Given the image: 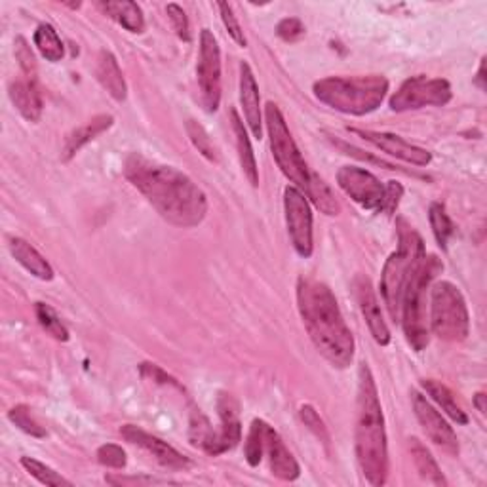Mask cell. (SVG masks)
Listing matches in <instances>:
<instances>
[{
    "mask_svg": "<svg viewBox=\"0 0 487 487\" xmlns=\"http://www.w3.org/2000/svg\"><path fill=\"white\" fill-rule=\"evenodd\" d=\"M105 482L111 485H151V483H164L162 480L151 476H105Z\"/></svg>",
    "mask_w": 487,
    "mask_h": 487,
    "instance_id": "45",
    "label": "cell"
},
{
    "mask_svg": "<svg viewBox=\"0 0 487 487\" xmlns=\"http://www.w3.org/2000/svg\"><path fill=\"white\" fill-rule=\"evenodd\" d=\"M140 374L147 381H152L157 385H164V386H173V388H180V391H183V386L180 385V381L175 377H171L168 372H164V369L161 365H157V364L143 362L140 365Z\"/></svg>",
    "mask_w": 487,
    "mask_h": 487,
    "instance_id": "40",
    "label": "cell"
},
{
    "mask_svg": "<svg viewBox=\"0 0 487 487\" xmlns=\"http://www.w3.org/2000/svg\"><path fill=\"white\" fill-rule=\"evenodd\" d=\"M218 8H219V14H221V22H223L225 29L229 31V34L232 36V41H235L239 46L246 48L248 41H246L244 31H242V27L239 24L235 12H232V6L229 3H219Z\"/></svg>",
    "mask_w": 487,
    "mask_h": 487,
    "instance_id": "39",
    "label": "cell"
},
{
    "mask_svg": "<svg viewBox=\"0 0 487 487\" xmlns=\"http://www.w3.org/2000/svg\"><path fill=\"white\" fill-rule=\"evenodd\" d=\"M355 291H356V299H358L362 315L365 318V324L369 331H372L375 343L381 346H386L388 343H391V329H388L383 318V310L377 301L372 282H369V278L365 277H356Z\"/></svg>",
    "mask_w": 487,
    "mask_h": 487,
    "instance_id": "16",
    "label": "cell"
},
{
    "mask_svg": "<svg viewBox=\"0 0 487 487\" xmlns=\"http://www.w3.org/2000/svg\"><path fill=\"white\" fill-rule=\"evenodd\" d=\"M95 76L97 83L103 86V90L112 97L114 102L122 103L128 95V86L124 81L122 69L116 62V57L109 50H102L100 57H97V65H95Z\"/></svg>",
    "mask_w": 487,
    "mask_h": 487,
    "instance_id": "20",
    "label": "cell"
},
{
    "mask_svg": "<svg viewBox=\"0 0 487 487\" xmlns=\"http://www.w3.org/2000/svg\"><path fill=\"white\" fill-rule=\"evenodd\" d=\"M267 426H268V423H265L263 419H253V423L249 426V433H248L246 445H244L246 461L249 466H258L265 455Z\"/></svg>",
    "mask_w": 487,
    "mask_h": 487,
    "instance_id": "31",
    "label": "cell"
},
{
    "mask_svg": "<svg viewBox=\"0 0 487 487\" xmlns=\"http://www.w3.org/2000/svg\"><path fill=\"white\" fill-rule=\"evenodd\" d=\"M337 185L350 200H355L364 209L379 213L383 211L386 185H383L369 170L343 166L337 171Z\"/></svg>",
    "mask_w": 487,
    "mask_h": 487,
    "instance_id": "12",
    "label": "cell"
},
{
    "mask_svg": "<svg viewBox=\"0 0 487 487\" xmlns=\"http://www.w3.org/2000/svg\"><path fill=\"white\" fill-rule=\"evenodd\" d=\"M350 133L358 135V138L365 140L367 143H372L375 149L381 152L388 154V157H394L398 161H404L412 166L424 168L433 162V154L423 147H417L414 143L405 141L400 135L386 133V131H372V130H358V128H348Z\"/></svg>",
    "mask_w": 487,
    "mask_h": 487,
    "instance_id": "14",
    "label": "cell"
},
{
    "mask_svg": "<svg viewBox=\"0 0 487 487\" xmlns=\"http://www.w3.org/2000/svg\"><path fill=\"white\" fill-rule=\"evenodd\" d=\"M299 417L301 421L305 423V426L308 428L310 433H313L320 442H324L326 445L329 443V433H327V426L326 423L322 421L320 414L317 412V409L310 405V404H303L299 407Z\"/></svg>",
    "mask_w": 487,
    "mask_h": 487,
    "instance_id": "37",
    "label": "cell"
},
{
    "mask_svg": "<svg viewBox=\"0 0 487 487\" xmlns=\"http://www.w3.org/2000/svg\"><path fill=\"white\" fill-rule=\"evenodd\" d=\"M124 178L175 227L194 229L208 216L206 192L178 168L131 152L124 162Z\"/></svg>",
    "mask_w": 487,
    "mask_h": 487,
    "instance_id": "1",
    "label": "cell"
},
{
    "mask_svg": "<svg viewBox=\"0 0 487 487\" xmlns=\"http://www.w3.org/2000/svg\"><path fill=\"white\" fill-rule=\"evenodd\" d=\"M22 466L34 480H38L43 485H50V487H62V485L69 487V485H73V482L65 480L60 472H55L54 469H50L48 464L36 461L33 457H22Z\"/></svg>",
    "mask_w": 487,
    "mask_h": 487,
    "instance_id": "35",
    "label": "cell"
},
{
    "mask_svg": "<svg viewBox=\"0 0 487 487\" xmlns=\"http://www.w3.org/2000/svg\"><path fill=\"white\" fill-rule=\"evenodd\" d=\"M218 414L221 421V428L218 431L216 455H221L232 447H237L242 440V423L239 415V402L232 394L221 393L218 398Z\"/></svg>",
    "mask_w": 487,
    "mask_h": 487,
    "instance_id": "18",
    "label": "cell"
},
{
    "mask_svg": "<svg viewBox=\"0 0 487 487\" xmlns=\"http://www.w3.org/2000/svg\"><path fill=\"white\" fill-rule=\"evenodd\" d=\"M431 329L447 343H461L469 337L471 317L461 289L442 280L431 289Z\"/></svg>",
    "mask_w": 487,
    "mask_h": 487,
    "instance_id": "7",
    "label": "cell"
},
{
    "mask_svg": "<svg viewBox=\"0 0 487 487\" xmlns=\"http://www.w3.org/2000/svg\"><path fill=\"white\" fill-rule=\"evenodd\" d=\"M412 405L424 434L447 455H459V440L438 409L417 391H412Z\"/></svg>",
    "mask_w": 487,
    "mask_h": 487,
    "instance_id": "13",
    "label": "cell"
},
{
    "mask_svg": "<svg viewBox=\"0 0 487 487\" xmlns=\"http://www.w3.org/2000/svg\"><path fill=\"white\" fill-rule=\"evenodd\" d=\"M97 8L114 19L128 33L140 34L145 31V17L138 3H131V0H105V3H97Z\"/></svg>",
    "mask_w": 487,
    "mask_h": 487,
    "instance_id": "24",
    "label": "cell"
},
{
    "mask_svg": "<svg viewBox=\"0 0 487 487\" xmlns=\"http://www.w3.org/2000/svg\"><path fill=\"white\" fill-rule=\"evenodd\" d=\"M355 450L364 478L372 485H385L388 478L386 426L377 385L365 362L358 372Z\"/></svg>",
    "mask_w": 487,
    "mask_h": 487,
    "instance_id": "3",
    "label": "cell"
},
{
    "mask_svg": "<svg viewBox=\"0 0 487 487\" xmlns=\"http://www.w3.org/2000/svg\"><path fill=\"white\" fill-rule=\"evenodd\" d=\"M15 57L19 65H22L24 73L27 74V79L34 81V73H36V63H34V55L31 52V48L27 46V43L24 41L22 36L15 38Z\"/></svg>",
    "mask_w": 487,
    "mask_h": 487,
    "instance_id": "43",
    "label": "cell"
},
{
    "mask_svg": "<svg viewBox=\"0 0 487 487\" xmlns=\"http://www.w3.org/2000/svg\"><path fill=\"white\" fill-rule=\"evenodd\" d=\"M97 463L107 466V469L121 471V469H124V466H126L128 457H126V452L122 450L121 445L105 443V445L100 447V450H97Z\"/></svg>",
    "mask_w": 487,
    "mask_h": 487,
    "instance_id": "38",
    "label": "cell"
},
{
    "mask_svg": "<svg viewBox=\"0 0 487 487\" xmlns=\"http://www.w3.org/2000/svg\"><path fill=\"white\" fill-rule=\"evenodd\" d=\"M305 194L322 213H326V216L337 218L341 213V204L336 199L334 190H331V187L320 178V175L313 171H310V181L305 189Z\"/></svg>",
    "mask_w": 487,
    "mask_h": 487,
    "instance_id": "27",
    "label": "cell"
},
{
    "mask_svg": "<svg viewBox=\"0 0 487 487\" xmlns=\"http://www.w3.org/2000/svg\"><path fill=\"white\" fill-rule=\"evenodd\" d=\"M277 34L284 43H296L305 34V25L297 17H286L277 25Z\"/></svg>",
    "mask_w": 487,
    "mask_h": 487,
    "instance_id": "42",
    "label": "cell"
},
{
    "mask_svg": "<svg viewBox=\"0 0 487 487\" xmlns=\"http://www.w3.org/2000/svg\"><path fill=\"white\" fill-rule=\"evenodd\" d=\"M474 84L480 90H485V57H483L482 63H480V69H478V74H476V79H474Z\"/></svg>",
    "mask_w": 487,
    "mask_h": 487,
    "instance_id": "47",
    "label": "cell"
},
{
    "mask_svg": "<svg viewBox=\"0 0 487 487\" xmlns=\"http://www.w3.org/2000/svg\"><path fill=\"white\" fill-rule=\"evenodd\" d=\"M284 213L286 227L291 246L299 258L308 259L313 256V209L297 187H286L284 190Z\"/></svg>",
    "mask_w": 487,
    "mask_h": 487,
    "instance_id": "11",
    "label": "cell"
},
{
    "mask_svg": "<svg viewBox=\"0 0 487 487\" xmlns=\"http://www.w3.org/2000/svg\"><path fill=\"white\" fill-rule=\"evenodd\" d=\"M442 270L443 265L436 256H424L417 265V268L414 270V275L409 277L407 286L404 289L400 322L404 326L407 343L412 345L417 353H421V350H424L428 345V326L424 307L426 289Z\"/></svg>",
    "mask_w": 487,
    "mask_h": 487,
    "instance_id": "6",
    "label": "cell"
},
{
    "mask_svg": "<svg viewBox=\"0 0 487 487\" xmlns=\"http://www.w3.org/2000/svg\"><path fill=\"white\" fill-rule=\"evenodd\" d=\"M337 147H341L343 151H346V154H353V157L362 159V161L367 159V161H372V162H375V164H379V166H383V168H386V170H400V168H396V166H393V164L383 162V161H375V159H372V157H367V154H362V151L356 149V147H353V145H345V143L337 141Z\"/></svg>",
    "mask_w": 487,
    "mask_h": 487,
    "instance_id": "46",
    "label": "cell"
},
{
    "mask_svg": "<svg viewBox=\"0 0 487 487\" xmlns=\"http://www.w3.org/2000/svg\"><path fill=\"white\" fill-rule=\"evenodd\" d=\"M452 95L453 92L447 81L428 79L424 74H417L400 84L388 105L394 112L417 111L423 107H442L452 102Z\"/></svg>",
    "mask_w": 487,
    "mask_h": 487,
    "instance_id": "9",
    "label": "cell"
},
{
    "mask_svg": "<svg viewBox=\"0 0 487 487\" xmlns=\"http://www.w3.org/2000/svg\"><path fill=\"white\" fill-rule=\"evenodd\" d=\"M240 103L244 111V119L253 133V138H263V112H261V97H259V86L249 63H240Z\"/></svg>",
    "mask_w": 487,
    "mask_h": 487,
    "instance_id": "17",
    "label": "cell"
},
{
    "mask_svg": "<svg viewBox=\"0 0 487 487\" xmlns=\"http://www.w3.org/2000/svg\"><path fill=\"white\" fill-rule=\"evenodd\" d=\"M265 124L270 140V151L278 168L286 178L299 189H307L310 181V170L303 159V154L291 135L284 114L277 103H267L265 107Z\"/></svg>",
    "mask_w": 487,
    "mask_h": 487,
    "instance_id": "8",
    "label": "cell"
},
{
    "mask_svg": "<svg viewBox=\"0 0 487 487\" xmlns=\"http://www.w3.org/2000/svg\"><path fill=\"white\" fill-rule=\"evenodd\" d=\"M166 14H168V19L170 24L175 31V34H178L181 41L189 43L190 41V31H189V17L185 14V10L180 6V5H168L166 6Z\"/></svg>",
    "mask_w": 487,
    "mask_h": 487,
    "instance_id": "41",
    "label": "cell"
},
{
    "mask_svg": "<svg viewBox=\"0 0 487 487\" xmlns=\"http://www.w3.org/2000/svg\"><path fill=\"white\" fill-rule=\"evenodd\" d=\"M485 400H487V396L483 394V393H478L476 396H474V407L478 409V412L482 414V415H485V412H487V405H485Z\"/></svg>",
    "mask_w": 487,
    "mask_h": 487,
    "instance_id": "48",
    "label": "cell"
},
{
    "mask_svg": "<svg viewBox=\"0 0 487 487\" xmlns=\"http://www.w3.org/2000/svg\"><path fill=\"white\" fill-rule=\"evenodd\" d=\"M265 453L268 457L270 472L277 478L284 482H294L299 478L301 474L299 463L296 461L294 455H291V452L286 447L280 434L270 424L267 426V434H265Z\"/></svg>",
    "mask_w": 487,
    "mask_h": 487,
    "instance_id": "19",
    "label": "cell"
},
{
    "mask_svg": "<svg viewBox=\"0 0 487 487\" xmlns=\"http://www.w3.org/2000/svg\"><path fill=\"white\" fill-rule=\"evenodd\" d=\"M230 122H232V131H235V138H237L239 159H240V166H242L246 180L249 181L251 187H259V168H258L256 154H253L248 130L235 109H230Z\"/></svg>",
    "mask_w": 487,
    "mask_h": 487,
    "instance_id": "25",
    "label": "cell"
},
{
    "mask_svg": "<svg viewBox=\"0 0 487 487\" xmlns=\"http://www.w3.org/2000/svg\"><path fill=\"white\" fill-rule=\"evenodd\" d=\"M189 440L194 447H200V450L206 452L208 455H216L218 431H213L209 419L200 412V409H192L190 414Z\"/></svg>",
    "mask_w": 487,
    "mask_h": 487,
    "instance_id": "29",
    "label": "cell"
},
{
    "mask_svg": "<svg viewBox=\"0 0 487 487\" xmlns=\"http://www.w3.org/2000/svg\"><path fill=\"white\" fill-rule=\"evenodd\" d=\"M185 130H187V135L190 143L194 145V149H197L204 159H208L209 162H219V154H218V149L216 145H213L211 138L208 135V131L204 130L202 124H199L197 121L189 119L185 122Z\"/></svg>",
    "mask_w": 487,
    "mask_h": 487,
    "instance_id": "33",
    "label": "cell"
},
{
    "mask_svg": "<svg viewBox=\"0 0 487 487\" xmlns=\"http://www.w3.org/2000/svg\"><path fill=\"white\" fill-rule=\"evenodd\" d=\"M8 248H10V253L12 258L22 265L27 272H31V275L38 280H44V282H50L54 280V268L52 265L46 261L44 256H41L38 253V249L34 246H31L27 240L24 239H10L8 240Z\"/></svg>",
    "mask_w": 487,
    "mask_h": 487,
    "instance_id": "23",
    "label": "cell"
},
{
    "mask_svg": "<svg viewBox=\"0 0 487 487\" xmlns=\"http://www.w3.org/2000/svg\"><path fill=\"white\" fill-rule=\"evenodd\" d=\"M317 100L345 114L365 116L381 107L388 93V81L383 74L367 76H327L315 83Z\"/></svg>",
    "mask_w": 487,
    "mask_h": 487,
    "instance_id": "4",
    "label": "cell"
},
{
    "mask_svg": "<svg viewBox=\"0 0 487 487\" xmlns=\"http://www.w3.org/2000/svg\"><path fill=\"white\" fill-rule=\"evenodd\" d=\"M34 313L38 318V324L43 326V329L46 331L48 336H52L57 341H69V329L63 326V322L60 320V317L55 315V310L46 305V303H36L34 305Z\"/></svg>",
    "mask_w": 487,
    "mask_h": 487,
    "instance_id": "34",
    "label": "cell"
},
{
    "mask_svg": "<svg viewBox=\"0 0 487 487\" xmlns=\"http://www.w3.org/2000/svg\"><path fill=\"white\" fill-rule=\"evenodd\" d=\"M33 41H34V46L38 48V52H41V55L44 57L46 62L57 63V62L63 60L65 46L62 43L60 34H57V31L50 24L38 25L36 31H34Z\"/></svg>",
    "mask_w": 487,
    "mask_h": 487,
    "instance_id": "30",
    "label": "cell"
},
{
    "mask_svg": "<svg viewBox=\"0 0 487 487\" xmlns=\"http://www.w3.org/2000/svg\"><path fill=\"white\" fill-rule=\"evenodd\" d=\"M428 219H431V227L436 237V242L445 249L447 242H450V239L455 235V225L452 218L447 216L443 204L440 202L431 204V209H428Z\"/></svg>",
    "mask_w": 487,
    "mask_h": 487,
    "instance_id": "32",
    "label": "cell"
},
{
    "mask_svg": "<svg viewBox=\"0 0 487 487\" xmlns=\"http://www.w3.org/2000/svg\"><path fill=\"white\" fill-rule=\"evenodd\" d=\"M424 256L426 249L419 232L405 221H398V249L391 253L381 272V296L394 322L400 320L402 296L407 280Z\"/></svg>",
    "mask_w": 487,
    "mask_h": 487,
    "instance_id": "5",
    "label": "cell"
},
{
    "mask_svg": "<svg viewBox=\"0 0 487 487\" xmlns=\"http://www.w3.org/2000/svg\"><path fill=\"white\" fill-rule=\"evenodd\" d=\"M402 194H404V187L398 181H388L383 213H388V216H391V213H394L396 208H398V204H400Z\"/></svg>",
    "mask_w": 487,
    "mask_h": 487,
    "instance_id": "44",
    "label": "cell"
},
{
    "mask_svg": "<svg viewBox=\"0 0 487 487\" xmlns=\"http://www.w3.org/2000/svg\"><path fill=\"white\" fill-rule=\"evenodd\" d=\"M8 419L19 428V431H24L25 434H29L33 438H44L46 436L44 426L34 419V415L31 414V407L25 404L14 405L8 412Z\"/></svg>",
    "mask_w": 487,
    "mask_h": 487,
    "instance_id": "36",
    "label": "cell"
},
{
    "mask_svg": "<svg viewBox=\"0 0 487 487\" xmlns=\"http://www.w3.org/2000/svg\"><path fill=\"white\" fill-rule=\"evenodd\" d=\"M407 442H409V452H412L419 476L433 485H447V480L443 478L433 453L428 452L417 438H409Z\"/></svg>",
    "mask_w": 487,
    "mask_h": 487,
    "instance_id": "28",
    "label": "cell"
},
{
    "mask_svg": "<svg viewBox=\"0 0 487 487\" xmlns=\"http://www.w3.org/2000/svg\"><path fill=\"white\" fill-rule=\"evenodd\" d=\"M10 100L14 107L19 111L29 122H38L43 116V95L33 79H22L10 84Z\"/></svg>",
    "mask_w": 487,
    "mask_h": 487,
    "instance_id": "22",
    "label": "cell"
},
{
    "mask_svg": "<svg viewBox=\"0 0 487 487\" xmlns=\"http://www.w3.org/2000/svg\"><path fill=\"white\" fill-rule=\"evenodd\" d=\"M112 124H114V119L111 114H97L84 126L73 130L63 143L62 161L63 162L73 161L76 157V152H79L83 147H86L90 141H93L95 138H100V135L105 133Z\"/></svg>",
    "mask_w": 487,
    "mask_h": 487,
    "instance_id": "21",
    "label": "cell"
},
{
    "mask_svg": "<svg viewBox=\"0 0 487 487\" xmlns=\"http://www.w3.org/2000/svg\"><path fill=\"white\" fill-rule=\"evenodd\" d=\"M421 386L424 388L426 394L442 407V412H445L447 417H452L457 424H469V417H466L463 407L457 404V398L450 386H445L443 383L434 379H423Z\"/></svg>",
    "mask_w": 487,
    "mask_h": 487,
    "instance_id": "26",
    "label": "cell"
},
{
    "mask_svg": "<svg viewBox=\"0 0 487 487\" xmlns=\"http://www.w3.org/2000/svg\"><path fill=\"white\" fill-rule=\"evenodd\" d=\"M121 434L126 442L133 443L141 447V450H145L147 453H151L154 459H157L162 466H166V469H171V471H185L190 466V461L180 453L175 447H171L168 442L152 436L149 433H145L143 428L135 426V424H124L121 428Z\"/></svg>",
    "mask_w": 487,
    "mask_h": 487,
    "instance_id": "15",
    "label": "cell"
},
{
    "mask_svg": "<svg viewBox=\"0 0 487 487\" xmlns=\"http://www.w3.org/2000/svg\"><path fill=\"white\" fill-rule=\"evenodd\" d=\"M197 79L204 109L216 112L221 105V50L216 34L209 29L200 31Z\"/></svg>",
    "mask_w": 487,
    "mask_h": 487,
    "instance_id": "10",
    "label": "cell"
},
{
    "mask_svg": "<svg viewBox=\"0 0 487 487\" xmlns=\"http://www.w3.org/2000/svg\"><path fill=\"white\" fill-rule=\"evenodd\" d=\"M297 308L305 329L318 353L337 369L355 360V336L346 326L339 303L324 282L301 277L297 282Z\"/></svg>",
    "mask_w": 487,
    "mask_h": 487,
    "instance_id": "2",
    "label": "cell"
}]
</instances>
